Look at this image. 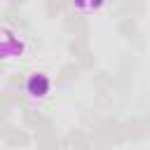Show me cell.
<instances>
[{
    "label": "cell",
    "instance_id": "obj_1",
    "mask_svg": "<svg viewBox=\"0 0 150 150\" xmlns=\"http://www.w3.org/2000/svg\"><path fill=\"white\" fill-rule=\"evenodd\" d=\"M47 89H49V82H47L42 75H33V77L28 80V94H30V96H45Z\"/></svg>",
    "mask_w": 150,
    "mask_h": 150
}]
</instances>
